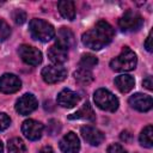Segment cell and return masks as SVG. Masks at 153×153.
Masks as SVG:
<instances>
[{"label": "cell", "mask_w": 153, "mask_h": 153, "mask_svg": "<svg viewBox=\"0 0 153 153\" xmlns=\"http://www.w3.org/2000/svg\"><path fill=\"white\" fill-rule=\"evenodd\" d=\"M114 35V27L108 22L99 20L92 29L82 33L81 42L92 50H100L112 41Z\"/></svg>", "instance_id": "obj_1"}, {"label": "cell", "mask_w": 153, "mask_h": 153, "mask_svg": "<svg viewBox=\"0 0 153 153\" xmlns=\"http://www.w3.org/2000/svg\"><path fill=\"white\" fill-rule=\"evenodd\" d=\"M136 63L137 59L135 53L130 48L124 47L120 55H117L110 61V67L117 72H129L136 67Z\"/></svg>", "instance_id": "obj_2"}, {"label": "cell", "mask_w": 153, "mask_h": 153, "mask_svg": "<svg viewBox=\"0 0 153 153\" xmlns=\"http://www.w3.org/2000/svg\"><path fill=\"white\" fill-rule=\"evenodd\" d=\"M29 30L32 38L38 39L41 42H48L55 36L54 26L43 19H32L29 24Z\"/></svg>", "instance_id": "obj_3"}, {"label": "cell", "mask_w": 153, "mask_h": 153, "mask_svg": "<svg viewBox=\"0 0 153 153\" xmlns=\"http://www.w3.org/2000/svg\"><path fill=\"white\" fill-rule=\"evenodd\" d=\"M93 99L99 109L110 112H115L120 105L117 97L106 88H98L93 94Z\"/></svg>", "instance_id": "obj_4"}, {"label": "cell", "mask_w": 153, "mask_h": 153, "mask_svg": "<svg viewBox=\"0 0 153 153\" xmlns=\"http://www.w3.org/2000/svg\"><path fill=\"white\" fill-rule=\"evenodd\" d=\"M143 24L142 17L136 11H127L118 20V26L124 32L137 31Z\"/></svg>", "instance_id": "obj_5"}, {"label": "cell", "mask_w": 153, "mask_h": 153, "mask_svg": "<svg viewBox=\"0 0 153 153\" xmlns=\"http://www.w3.org/2000/svg\"><path fill=\"white\" fill-rule=\"evenodd\" d=\"M67 76V71L61 65H50L42 69V78L48 84H56Z\"/></svg>", "instance_id": "obj_6"}, {"label": "cell", "mask_w": 153, "mask_h": 153, "mask_svg": "<svg viewBox=\"0 0 153 153\" xmlns=\"http://www.w3.org/2000/svg\"><path fill=\"white\" fill-rule=\"evenodd\" d=\"M18 54L26 65L38 66L42 62V53L35 47H31L27 44H22L18 48Z\"/></svg>", "instance_id": "obj_7"}, {"label": "cell", "mask_w": 153, "mask_h": 153, "mask_svg": "<svg viewBox=\"0 0 153 153\" xmlns=\"http://www.w3.org/2000/svg\"><path fill=\"white\" fill-rule=\"evenodd\" d=\"M44 127L41 122H37L35 120H25L22 124V131L25 135V137H27L29 140H38L41 139L42 134H43Z\"/></svg>", "instance_id": "obj_8"}, {"label": "cell", "mask_w": 153, "mask_h": 153, "mask_svg": "<svg viewBox=\"0 0 153 153\" xmlns=\"http://www.w3.org/2000/svg\"><path fill=\"white\" fill-rule=\"evenodd\" d=\"M37 106H38V102L36 97L31 93H25L16 103V110L20 115H29L32 111H35Z\"/></svg>", "instance_id": "obj_9"}, {"label": "cell", "mask_w": 153, "mask_h": 153, "mask_svg": "<svg viewBox=\"0 0 153 153\" xmlns=\"http://www.w3.org/2000/svg\"><path fill=\"white\" fill-rule=\"evenodd\" d=\"M22 87L20 79L11 73H6L0 76V92L2 93H14Z\"/></svg>", "instance_id": "obj_10"}, {"label": "cell", "mask_w": 153, "mask_h": 153, "mask_svg": "<svg viewBox=\"0 0 153 153\" xmlns=\"http://www.w3.org/2000/svg\"><path fill=\"white\" fill-rule=\"evenodd\" d=\"M129 105L131 108H134L137 111L141 112H146L148 110L152 109L153 105V100L152 97L148 94H143V93H135L129 98Z\"/></svg>", "instance_id": "obj_11"}, {"label": "cell", "mask_w": 153, "mask_h": 153, "mask_svg": "<svg viewBox=\"0 0 153 153\" xmlns=\"http://www.w3.org/2000/svg\"><path fill=\"white\" fill-rule=\"evenodd\" d=\"M80 131H81V135H82V137L85 139V141L88 142V143L92 145V146H98V145H100V143L104 141V139H105L103 131H100L99 129H97L96 127H92V126L81 127Z\"/></svg>", "instance_id": "obj_12"}, {"label": "cell", "mask_w": 153, "mask_h": 153, "mask_svg": "<svg viewBox=\"0 0 153 153\" xmlns=\"http://www.w3.org/2000/svg\"><path fill=\"white\" fill-rule=\"evenodd\" d=\"M60 148L63 153H78L80 149V141L75 133H67L60 141Z\"/></svg>", "instance_id": "obj_13"}, {"label": "cell", "mask_w": 153, "mask_h": 153, "mask_svg": "<svg viewBox=\"0 0 153 153\" xmlns=\"http://www.w3.org/2000/svg\"><path fill=\"white\" fill-rule=\"evenodd\" d=\"M79 100L80 96L69 88H65L57 94V104L62 108H73L79 103Z\"/></svg>", "instance_id": "obj_14"}, {"label": "cell", "mask_w": 153, "mask_h": 153, "mask_svg": "<svg viewBox=\"0 0 153 153\" xmlns=\"http://www.w3.org/2000/svg\"><path fill=\"white\" fill-rule=\"evenodd\" d=\"M56 44L60 45V47H62V48H65V49H68V48L74 47V44H75L74 33L68 27H61V29H59L57 35H56Z\"/></svg>", "instance_id": "obj_15"}, {"label": "cell", "mask_w": 153, "mask_h": 153, "mask_svg": "<svg viewBox=\"0 0 153 153\" xmlns=\"http://www.w3.org/2000/svg\"><path fill=\"white\" fill-rule=\"evenodd\" d=\"M48 56L50 59V61L55 65H62L63 62L67 61V49L57 45V44H54L49 48L48 50Z\"/></svg>", "instance_id": "obj_16"}, {"label": "cell", "mask_w": 153, "mask_h": 153, "mask_svg": "<svg viewBox=\"0 0 153 153\" xmlns=\"http://www.w3.org/2000/svg\"><path fill=\"white\" fill-rule=\"evenodd\" d=\"M69 120H86V121H94L96 115L93 109L91 108L90 103H85L79 110H76L74 114L68 116Z\"/></svg>", "instance_id": "obj_17"}, {"label": "cell", "mask_w": 153, "mask_h": 153, "mask_svg": "<svg viewBox=\"0 0 153 153\" xmlns=\"http://www.w3.org/2000/svg\"><path fill=\"white\" fill-rule=\"evenodd\" d=\"M115 85L116 87L122 92V93H127L130 90H133L134 85H135V80L131 75H127V74H122L116 76L115 79Z\"/></svg>", "instance_id": "obj_18"}, {"label": "cell", "mask_w": 153, "mask_h": 153, "mask_svg": "<svg viewBox=\"0 0 153 153\" xmlns=\"http://www.w3.org/2000/svg\"><path fill=\"white\" fill-rule=\"evenodd\" d=\"M57 8L61 16L68 20H73L75 18V5L73 1L63 0L57 2Z\"/></svg>", "instance_id": "obj_19"}, {"label": "cell", "mask_w": 153, "mask_h": 153, "mask_svg": "<svg viewBox=\"0 0 153 153\" xmlns=\"http://www.w3.org/2000/svg\"><path fill=\"white\" fill-rule=\"evenodd\" d=\"M152 137H153V128H152L151 124H148L141 131V134L139 136V141H140L141 146L147 147V148H151L153 146V139Z\"/></svg>", "instance_id": "obj_20"}, {"label": "cell", "mask_w": 153, "mask_h": 153, "mask_svg": "<svg viewBox=\"0 0 153 153\" xmlns=\"http://www.w3.org/2000/svg\"><path fill=\"white\" fill-rule=\"evenodd\" d=\"M74 78L79 84L82 85H87L90 82H92L93 80V74L90 69H84V68H79L78 71L74 72Z\"/></svg>", "instance_id": "obj_21"}, {"label": "cell", "mask_w": 153, "mask_h": 153, "mask_svg": "<svg viewBox=\"0 0 153 153\" xmlns=\"http://www.w3.org/2000/svg\"><path fill=\"white\" fill-rule=\"evenodd\" d=\"M7 149H8V153H25L26 152V146H25V143L22 139L13 137L8 141Z\"/></svg>", "instance_id": "obj_22"}, {"label": "cell", "mask_w": 153, "mask_h": 153, "mask_svg": "<svg viewBox=\"0 0 153 153\" xmlns=\"http://www.w3.org/2000/svg\"><path fill=\"white\" fill-rule=\"evenodd\" d=\"M98 63V59L92 54H84L79 62V68L91 69Z\"/></svg>", "instance_id": "obj_23"}, {"label": "cell", "mask_w": 153, "mask_h": 153, "mask_svg": "<svg viewBox=\"0 0 153 153\" xmlns=\"http://www.w3.org/2000/svg\"><path fill=\"white\" fill-rule=\"evenodd\" d=\"M11 35V27L10 25L4 20L0 19V42L6 41Z\"/></svg>", "instance_id": "obj_24"}, {"label": "cell", "mask_w": 153, "mask_h": 153, "mask_svg": "<svg viewBox=\"0 0 153 153\" xmlns=\"http://www.w3.org/2000/svg\"><path fill=\"white\" fill-rule=\"evenodd\" d=\"M12 18L14 20V23L17 24H23L26 20V13L23 10H16L12 13Z\"/></svg>", "instance_id": "obj_25"}, {"label": "cell", "mask_w": 153, "mask_h": 153, "mask_svg": "<svg viewBox=\"0 0 153 153\" xmlns=\"http://www.w3.org/2000/svg\"><path fill=\"white\" fill-rule=\"evenodd\" d=\"M10 124H11V120H10V117H8L6 114L0 112V131L7 129V128L10 127Z\"/></svg>", "instance_id": "obj_26"}, {"label": "cell", "mask_w": 153, "mask_h": 153, "mask_svg": "<svg viewBox=\"0 0 153 153\" xmlns=\"http://www.w3.org/2000/svg\"><path fill=\"white\" fill-rule=\"evenodd\" d=\"M108 153H127V151L118 143H112L108 147Z\"/></svg>", "instance_id": "obj_27"}, {"label": "cell", "mask_w": 153, "mask_h": 153, "mask_svg": "<svg viewBox=\"0 0 153 153\" xmlns=\"http://www.w3.org/2000/svg\"><path fill=\"white\" fill-rule=\"evenodd\" d=\"M145 48L148 51H152V48H153V45H152V31L148 33V36H147V38L145 41Z\"/></svg>", "instance_id": "obj_28"}, {"label": "cell", "mask_w": 153, "mask_h": 153, "mask_svg": "<svg viewBox=\"0 0 153 153\" xmlns=\"http://www.w3.org/2000/svg\"><path fill=\"white\" fill-rule=\"evenodd\" d=\"M120 137H121L122 141H124V142H129V141L131 140V134H130L128 130H124V131L121 133Z\"/></svg>", "instance_id": "obj_29"}, {"label": "cell", "mask_w": 153, "mask_h": 153, "mask_svg": "<svg viewBox=\"0 0 153 153\" xmlns=\"http://www.w3.org/2000/svg\"><path fill=\"white\" fill-rule=\"evenodd\" d=\"M143 86L147 88V90H152L153 88V82H152V76H147L146 79H143Z\"/></svg>", "instance_id": "obj_30"}, {"label": "cell", "mask_w": 153, "mask_h": 153, "mask_svg": "<svg viewBox=\"0 0 153 153\" xmlns=\"http://www.w3.org/2000/svg\"><path fill=\"white\" fill-rule=\"evenodd\" d=\"M38 153H55V152H54V149L50 146H44L43 148H41L38 151Z\"/></svg>", "instance_id": "obj_31"}, {"label": "cell", "mask_w": 153, "mask_h": 153, "mask_svg": "<svg viewBox=\"0 0 153 153\" xmlns=\"http://www.w3.org/2000/svg\"><path fill=\"white\" fill-rule=\"evenodd\" d=\"M2 151H4V146H2V142L0 141V153H2Z\"/></svg>", "instance_id": "obj_32"}]
</instances>
